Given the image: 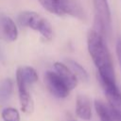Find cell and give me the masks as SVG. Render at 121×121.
I'll return each mask as SVG.
<instances>
[{"label": "cell", "instance_id": "obj_1", "mask_svg": "<svg viewBox=\"0 0 121 121\" xmlns=\"http://www.w3.org/2000/svg\"><path fill=\"white\" fill-rule=\"evenodd\" d=\"M87 44L90 56L97 68L99 80L116 82L112 57L104 37L96 30H92L88 34Z\"/></svg>", "mask_w": 121, "mask_h": 121}, {"label": "cell", "instance_id": "obj_2", "mask_svg": "<svg viewBox=\"0 0 121 121\" xmlns=\"http://www.w3.org/2000/svg\"><path fill=\"white\" fill-rule=\"evenodd\" d=\"M18 23L22 26L38 31L46 40H51L53 38V28L49 22L35 11L25 10L20 12L18 15Z\"/></svg>", "mask_w": 121, "mask_h": 121}, {"label": "cell", "instance_id": "obj_3", "mask_svg": "<svg viewBox=\"0 0 121 121\" xmlns=\"http://www.w3.org/2000/svg\"><path fill=\"white\" fill-rule=\"evenodd\" d=\"M43 8L57 15H71L79 19L84 18L81 7L75 0H41Z\"/></svg>", "mask_w": 121, "mask_h": 121}, {"label": "cell", "instance_id": "obj_4", "mask_svg": "<svg viewBox=\"0 0 121 121\" xmlns=\"http://www.w3.org/2000/svg\"><path fill=\"white\" fill-rule=\"evenodd\" d=\"M95 9V22L96 31L103 37L107 36L111 30V11L107 0H93Z\"/></svg>", "mask_w": 121, "mask_h": 121}, {"label": "cell", "instance_id": "obj_5", "mask_svg": "<svg viewBox=\"0 0 121 121\" xmlns=\"http://www.w3.org/2000/svg\"><path fill=\"white\" fill-rule=\"evenodd\" d=\"M44 82L50 93L55 96L63 98L69 95L70 90L56 72L47 71L44 75Z\"/></svg>", "mask_w": 121, "mask_h": 121}, {"label": "cell", "instance_id": "obj_6", "mask_svg": "<svg viewBox=\"0 0 121 121\" xmlns=\"http://www.w3.org/2000/svg\"><path fill=\"white\" fill-rule=\"evenodd\" d=\"M104 90L108 104L114 110L121 112V92L119 91L116 82L99 80Z\"/></svg>", "mask_w": 121, "mask_h": 121}, {"label": "cell", "instance_id": "obj_7", "mask_svg": "<svg viewBox=\"0 0 121 121\" xmlns=\"http://www.w3.org/2000/svg\"><path fill=\"white\" fill-rule=\"evenodd\" d=\"M95 109L100 121H121V112L112 109L101 100L95 101Z\"/></svg>", "mask_w": 121, "mask_h": 121}, {"label": "cell", "instance_id": "obj_8", "mask_svg": "<svg viewBox=\"0 0 121 121\" xmlns=\"http://www.w3.org/2000/svg\"><path fill=\"white\" fill-rule=\"evenodd\" d=\"M16 83L18 87L19 99H20L22 111L26 113H30L33 111V100L28 92V87L19 78H16Z\"/></svg>", "mask_w": 121, "mask_h": 121}, {"label": "cell", "instance_id": "obj_9", "mask_svg": "<svg viewBox=\"0 0 121 121\" xmlns=\"http://www.w3.org/2000/svg\"><path fill=\"white\" fill-rule=\"evenodd\" d=\"M0 30L3 37L9 42L16 41L18 37V29L14 21L6 15L0 16Z\"/></svg>", "mask_w": 121, "mask_h": 121}, {"label": "cell", "instance_id": "obj_10", "mask_svg": "<svg viewBox=\"0 0 121 121\" xmlns=\"http://www.w3.org/2000/svg\"><path fill=\"white\" fill-rule=\"evenodd\" d=\"M54 68H55L56 74L62 79V81L66 84L69 90H72L77 86L78 78L66 64L62 62H55Z\"/></svg>", "mask_w": 121, "mask_h": 121}, {"label": "cell", "instance_id": "obj_11", "mask_svg": "<svg viewBox=\"0 0 121 121\" xmlns=\"http://www.w3.org/2000/svg\"><path fill=\"white\" fill-rule=\"evenodd\" d=\"M76 113L77 115L84 120H89L92 116V107L90 99L83 95L77 96L76 102Z\"/></svg>", "mask_w": 121, "mask_h": 121}, {"label": "cell", "instance_id": "obj_12", "mask_svg": "<svg viewBox=\"0 0 121 121\" xmlns=\"http://www.w3.org/2000/svg\"><path fill=\"white\" fill-rule=\"evenodd\" d=\"M16 78H21L28 86L38 80V74L36 70L31 66H23L17 69Z\"/></svg>", "mask_w": 121, "mask_h": 121}, {"label": "cell", "instance_id": "obj_13", "mask_svg": "<svg viewBox=\"0 0 121 121\" xmlns=\"http://www.w3.org/2000/svg\"><path fill=\"white\" fill-rule=\"evenodd\" d=\"M66 63H67L66 65L68 66V68L73 72V74L76 76L78 79H80L82 81L88 80V73L78 62L73 60H67Z\"/></svg>", "mask_w": 121, "mask_h": 121}, {"label": "cell", "instance_id": "obj_14", "mask_svg": "<svg viewBox=\"0 0 121 121\" xmlns=\"http://www.w3.org/2000/svg\"><path fill=\"white\" fill-rule=\"evenodd\" d=\"M13 91V82L10 78H5L0 82V103L6 102Z\"/></svg>", "mask_w": 121, "mask_h": 121}, {"label": "cell", "instance_id": "obj_15", "mask_svg": "<svg viewBox=\"0 0 121 121\" xmlns=\"http://www.w3.org/2000/svg\"><path fill=\"white\" fill-rule=\"evenodd\" d=\"M2 118L4 121H20V114L14 108H6L2 112Z\"/></svg>", "mask_w": 121, "mask_h": 121}, {"label": "cell", "instance_id": "obj_16", "mask_svg": "<svg viewBox=\"0 0 121 121\" xmlns=\"http://www.w3.org/2000/svg\"><path fill=\"white\" fill-rule=\"evenodd\" d=\"M116 54H117L119 65L121 67V37H119L116 42Z\"/></svg>", "mask_w": 121, "mask_h": 121}, {"label": "cell", "instance_id": "obj_17", "mask_svg": "<svg viewBox=\"0 0 121 121\" xmlns=\"http://www.w3.org/2000/svg\"><path fill=\"white\" fill-rule=\"evenodd\" d=\"M70 121H76V120H70Z\"/></svg>", "mask_w": 121, "mask_h": 121}]
</instances>
